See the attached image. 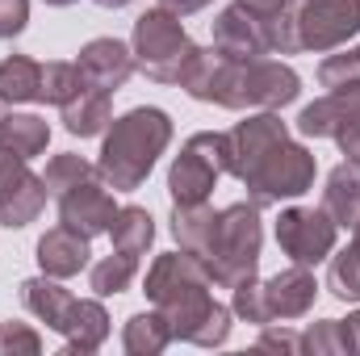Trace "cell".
<instances>
[{
	"label": "cell",
	"instance_id": "83f0119b",
	"mask_svg": "<svg viewBox=\"0 0 360 356\" xmlns=\"http://www.w3.org/2000/svg\"><path fill=\"white\" fill-rule=\"evenodd\" d=\"M134 276H139V256H126V252L105 256V260H101V265H92V272H89L96 298H109V293L130 289V281H134Z\"/></svg>",
	"mask_w": 360,
	"mask_h": 356
},
{
	"label": "cell",
	"instance_id": "ab89813d",
	"mask_svg": "<svg viewBox=\"0 0 360 356\" xmlns=\"http://www.w3.org/2000/svg\"><path fill=\"white\" fill-rule=\"evenodd\" d=\"M243 4H248V8H260V13H264V8H293L297 0H243Z\"/></svg>",
	"mask_w": 360,
	"mask_h": 356
},
{
	"label": "cell",
	"instance_id": "8fae6325",
	"mask_svg": "<svg viewBox=\"0 0 360 356\" xmlns=\"http://www.w3.org/2000/svg\"><path fill=\"white\" fill-rule=\"evenodd\" d=\"M214 46L231 59H264L269 51V34H264V17L256 8H248L243 0L226 4L214 21Z\"/></svg>",
	"mask_w": 360,
	"mask_h": 356
},
{
	"label": "cell",
	"instance_id": "74e56055",
	"mask_svg": "<svg viewBox=\"0 0 360 356\" xmlns=\"http://www.w3.org/2000/svg\"><path fill=\"white\" fill-rule=\"evenodd\" d=\"M210 0H160V8H168V13H176V17H188V13H201Z\"/></svg>",
	"mask_w": 360,
	"mask_h": 356
},
{
	"label": "cell",
	"instance_id": "ffe728a7",
	"mask_svg": "<svg viewBox=\"0 0 360 356\" xmlns=\"http://www.w3.org/2000/svg\"><path fill=\"white\" fill-rule=\"evenodd\" d=\"M63 340H68V352H96L109 340V314L96 298H76L68 327H63Z\"/></svg>",
	"mask_w": 360,
	"mask_h": 356
},
{
	"label": "cell",
	"instance_id": "4fadbf2b",
	"mask_svg": "<svg viewBox=\"0 0 360 356\" xmlns=\"http://www.w3.org/2000/svg\"><path fill=\"white\" fill-rule=\"evenodd\" d=\"M352 117H360V80L344 84V89H331L323 101L306 105L297 113V130L306 139H335Z\"/></svg>",
	"mask_w": 360,
	"mask_h": 356
},
{
	"label": "cell",
	"instance_id": "f1b7e54d",
	"mask_svg": "<svg viewBox=\"0 0 360 356\" xmlns=\"http://www.w3.org/2000/svg\"><path fill=\"white\" fill-rule=\"evenodd\" d=\"M327 289H331V298H335V302H360V252H356V248L331 252Z\"/></svg>",
	"mask_w": 360,
	"mask_h": 356
},
{
	"label": "cell",
	"instance_id": "8d00e7d4",
	"mask_svg": "<svg viewBox=\"0 0 360 356\" xmlns=\"http://www.w3.org/2000/svg\"><path fill=\"white\" fill-rule=\"evenodd\" d=\"M335 143H340V151H344L352 164H360V117H352V122L335 134Z\"/></svg>",
	"mask_w": 360,
	"mask_h": 356
},
{
	"label": "cell",
	"instance_id": "7402d4cb",
	"mask_svg": "<svg viewBox=\"0 0 360 356\" xmlns=\"http://www.w3.org/2000/svg\"><path fill=\"white\" fill-rule=\"evenodd\" d=\"M214 231H218V210L214 205H205V201H197V205H172V239L184 252L205 256Z\"/></svg>",
	"mask_w": 360,
	"mask_h": 356
},
{
	"label": "cell",
	"instance_id": "d6986e66",
	"mask_svg": "<svg viewBox=\"0 0 360 356\" xmlns=\"http://www.w3.org/2000/svg\"><path fill=\"white\" fill-rule=\"evenodd\" d=\"M323 210L335 218V227L352 231L360 222V164L344 160L340 168L327 172V189H323Z\"/></svg>",
	"mask_w": 360,
	"mask_h": 356
},
{
	"label": "cell",
	"instance_id": "7c38bea8",
	"mask_svg": "<svg viewBox=\"0 0 360 356\" xmlns=\"http://www.w3.org/2000/svg\"><path fill=\"white\" fill-rule=\"evenodd\" d=\"M80 76L89 89H101V92H117L130 76H134V51L117 38H92L89 46L80 51L76 59Z\"/></svg>",
	"mask_w": 360,
	"mask_h": 356
},
{
	"label": "cell",
	"instance_id": "ba28073f",
	"mask_svg": "<svg viewBox=\"0 0 360 356\" xmlns=\"http://www.w3.org/2000/svg\"><path fill=\"white\" fill-rule=\"evenodd\" d=\"M293 25L302 51L327 55L360 34V0H297Z\"/></svg>",
	"mask_w": 360,
	"mask_h": 356
},
{
	"label": "cell",
	"instance_id": "1f68e13d",
	"mask_svg": "<svg viewBox=\"0 0 360 356\" xmlns=\"http://www.w3.org/2000/svg\"><path fill=\"white\" fill-rule=\"evenodd\" d=\"M231 314H239L243 323H256V327H264L272 323V310H269V293H264V281H243V285H235L231 289Z\"/></svg>",
	"mask_w": 360,
	"mask_h": 356
},
{
	"label": "cell",
	"instance_id": "ac0fdd59",
	"mask_svg": "<svg viewBox=\"0 0 360 356\" xmlns=\"http://www.w3.org/2000/svg\"><path fill=\"white\" fill-rule=\"evenodd\" d=\"M21 302H25V310L30 314H38L51 331H59L63 336V327H68V314H72V306H76V298L59 285V276H30V281H21Z\"/></svg>",
	"mask_w": 360,
	"mask_h": 356
},
{
	"label": "cell",
	"instance_id": "9a60e30c",
	"mask_svg": "<svg viewBox=\"0 0 360 356\" xmlns=\"http://www.w3.org/2000/svg\"><path fill=\"white\" fill-rule=\"evenodd\" d=\"M264 293H269L272 319H302V314H310V306L319 298V281L306 265H293V268H281L276 276H269Z\"/></svg>",
	"mask_w": 360,
	"mask_h": 356
},
{
	"label": "cell",
	"instance_id": "3957f363",
	"mask_svg": "<svg viewBox=\"0 0 360 356\" xmlns=\"http://www.w3.org/2000/svg\"><path fill=\"white\" fill-rule=\"evenodd\" d=\"M168 143H172V117L155 105H139L109 122L105 147L96 160V177L113 193H134L151 177V168L168 151Z\"/></svg>",
	"mask_w": 360,
	"mask_h": 356
},
{
	"label": "cell",
	"instance_id": "484cf974",
	"mask_svg": "<svg viewBox=\"0 0 360 356\" xmlns=\"http://www.w3.org/2000/svg\"><path fill=\"white\" fill-rule=\"evenodd\" d=\"M109 239H113V252H126V256H143L155 239V222L143 205H122L113 227H109Z\"/></svg>",
	"mask_w": 360,
	"mask_h": 356
},
{
	"label": "cell",
	"instance_id": "f6af8a7d",
	"mask_svg": "<svg viewBox=\"0 0 360 356\" xmlns=\"http://www.w3.org/2000/svg\"><path fill=\"white\" fill-rule=\"evenodd\" d=\"M0 117H4V101H0Z\"/></svg>",
	"mask_w": 360,
	"mask_h": 356
},
{
	"label": "cell",
	"instance_id": "7a4b0ae2",
	"mask_svg": "<svg viewBox=\"0 0 360 356\" xmlns=\"http://www.w3.org/2000/svg\"><path fill=\"white\" fill-rule=\"evenodd\" d=\"M176 84L193 101L222 109H281L297 101L302 76L281 59H231L218 46H193Z\"/></svg>",
	"mask_w": 360,
	"mask_h": 356
},
{
	"label": "cell",
	"instance_id": "6da1fadb",
	"mask_svg": "<svg viewBox=\"0 0 360 356\" xmlns=\"http://www.w3.org/2000/svg\"><path fill=\"white\" fill-rule=\"evenodd\" d=\"M231 177L243 180L252 205H281L314 189L319 160L289 139V126L264 109L231 130Z\"/></svg>",
	"mask_w": 360,
	"mask_h": 356
},
{
	"label": "cell",
	"instance_id": "60d3db41",
	"mask_svg": "<svg viewBox=\"0 0 360 356\" xmlns=\"http://www.w3.org/2000/svg\"><path fill=\"white\" fill-rule=\"evenodd\" d=\"M96 4H101V8H126L130 0H96Z\"/></svg>",
	"mask_w": 360,
	"mask_h": 356
},
{
	"label": "cell",
	"instance_id": "30bf717a",
	"mask_svg": "<svg viewBox=\"0 0 360 356\" xmlns=\"http://www.w3.org/2000/svg\"><path fill=\"white\" fill-rule=\"evenodd\" d=\"M113 218H117V205L109 197V184L96 180V177L80 180L76 189H68L59 197V222L72 227V231H80V235H89V239L109 235Z\"/></svg>",
	"mask_w": 360,
	"mask_h": 356
},
{
	"label": "cell",
	"instance_id": "cb8c5ba5",
	"mask_svg": "<svg viewBox=\"0 0 360 356\" xmlns=\"http://www.w3.org/2000/svg\"><path fill=\"white\" fill-rule=\"evenodd\" d=\"M38 89H42V63H34L30 55L0 59V101L4 105L38 101Z\"/></svg>",
	"mask_w": 360,
	"mask_h": 356
},
{
	"label": "cell",
	"instance_id": "f546056e",
	"mask_svg": "<svg viewBox=\"0 0 360 356\" xmlns=\"http://www.w3.org/2000/svg\"><path fill=\"white\" fill-rule=\"evenodd\" d=\"M96 177V168H92L84 155H72V151H63V155H55L51 164H46V172H42V184H46V193L59 201L68 189H76L80 180Z\"/></svg>",
	"mask_w": 360,
	"mask_h": 356
},
{
	"label": "cell",
	"instance_id": "603a6c76",
	"mask_svg": "<svg viewBox=\"0 0 360 356\" xmlns=\"http://www.w3.org/2000/svg\"><path fill=\"white\" fill-rule=\"evenodd\" d=\"M0 143H4L13 155L34 160V155L46 151V143H51V126H46L38 113H4V117H0Z\"/></svg>",
	"mask_w": 360,
	"mask_h": 356
},
{
	"label": "cell",
	"instance_id": "b9f144b4",
	"mask_svg": "<svg viewBox=\"0 0 360 356\" xmlns=\"http://www.w3.org/2000/svg\"><path fill=\"white\" fill-rule=\"evenodd\" d=\"M42 4H51V8H68V4H80V0H42Z\"/></svg>",
	"mask_w": 360,
	"mask_h": 356
},
{
	"label": "cell",
	"instance_id": "5bb4252c",
	"mask_svg": "<svg viewBox=\"0 0 360 356\" xmlns=\"http://www.w3.org/2000/svg\"><path fill=\"white\" fill-rule=\"evenodd\" d=\"M46 197H51V193H46L42 177H34V172L21 164L13 177L0 180V227H8V231L30 227V222L42 214Z\"/></svg>",
	"mask_w": 360,
	"mask_h": 356
},
{
	"label": "cell",
	"instance_id": "8992f818",
	"mask_svg": "<svg viewBox=\"0 0 360 356\" xmlns=\"http://www.w3.org/2000/svg\"><path fill=\"white\" fill-rule=\"evenodd\" d=\"M130 51H134V68L155 80V84H176L180 68L193 51L184 25H180L176 13L168 8H147L139 21H134V38H130Z\"/></svg>",
	"mask_w": 360,
	"mask_h": 356
},
{
	"label": "cell",
	"instance_id": "e0dca14e",
	"mask_svg": "<svg viewBox=\"0 0 360 356\" xmlns=\"http://www.w3.org/2000/svg\"><path fill=\"white\" fill-rule=\"evenodd\" d=\"M197 281H210V268L201 256H193V252H164V256H155V265L147 268V298L155 302V298H164V293H172L180 285H197ZM214 285V281H210Z\"/></svg>",
	"mask_w": 360,
	"mask_h": 356
},
{
	"label": "cell",
	"instance_id": "f35d334b",
	"mask_svg": "<svg viewBox=\"0 0 360 356\" xmlns=\"http://www.w3.org/2000/svg\"><path fill=\"white\" fill-rule=\"evenodd\" d=\"M21 164H30V160H21V155H13V151H8V147L0 143V180H4V177H13V172H17Z\"/></svg>",
	"mask_w": 360,
	"mask_h": 356
},
{
	"label": "cell",
	"instance_id": "ee69618b",
	"mask_svg": "<svg viewBox=\"0 0 360 356\" xmlns=\"http://www.w3.org/2000/svg\"><path fill=\"white\" fill-rule=\"evenodd\" d=\"M352 248H356V252H360V222H356V227H352Z\"/></svg>",
	"mask_w": 360,
	"mask_h": 356
},
{
	"label": "cell",
	"instance_id": "5b68a950",
	"mask_svg": "<svg viewBox=\"0 0 360 356\" xmlns=\"http://www.w3.org/2000/svg\"><path fill=\"white\" fill-rule=\"evenodd\" d=\"M151 306L164 314L172 340L197 344V348H218V344H226V336H231V306H222V302L210 298V281L180 285L172 293L155 298Z\"/></svg>",
	"mask_w": 360,
	"mask_h": 356
},
{
	"label": "cell",
	"instance_id": "d4e9b609",
	"mask_svg": "<svg viewBox=\"0 0 360 356\" xmlns=\"http://www.w3.org/2000/svg\"><path fill=\"white\" fill-rule=\"evenodd\" d=\"M172 344V331L164 323L160 310H143V314H130L126 319V331H122V348L130 356H160Z\"/></svg>",
	"mask_w": 360,
	"mask_h": 356
},
{
	"label": "cell",
	"instance_id": "9c48e42d",
	"mask_svg": "<svg viewBox=\"0 0 360 356\" xmlns=\"http://www.w3.org/2000/svg\"><path fill=\"white\" fill-rule=\"evenodd\" d=\"M276 243H281V252L293 260V265H319V260H327L331 252H335V239H340V227H335V218L319 205H289V210H281V218H276Z\"/></svg>",
	"mask_w": 360,
	"mask_h": 356
},
{
	"label": "cell",
	"instance_id": "2e32d148",
	"mask_svg": "<svg viewBox=\"0 0 360 356\" xmlns=\"http://www.w3.org/2000/svg\"><path fill=\"white\" fill-rule=\"evenodd\" d=\"M89 235H80V231H72V227H51L42 239H38V268L46 272V276H76V272H84L89 268Z\"/></svg>",
	"mask_w": 360,
	"mask_h": 356
},
{
	"label": "cell",
	"instance_id": "44dd1931",
	"mask_svg": "<svg viewBox=\"0 0 360 356\" xmlns=\"http://www.w3.org/2000/svg\"><path fill=\"white\" fill-rule=\"evenodd\" d=\"M109 122H113L109 92H101V89H89V84H84V89L63 105V126H68V134H76V139H92V134H101Z\"/></svg>",
	"mask_w": 360,
	"mask_h": 356
},
{
	"label": "cell",
	"instance_id": "d590c367",
	"mask_svg": "<svg viewBox=\"0 0 360 356\" xmlns=\"http://www.w3.org/2000/svg\"><path fill=\"white\" fill-rule=\"evenodd\" d=\"M256 348H260V352H302V336H293V331H285V327L264 323V331H260Z\"/></svg>",
	"mask_w": 360,
	"mask_h": 356
},
{
	"label": "cell",
	"instance_id": "4316f807",
	"mask_svg": "<svg viewBox=\"0 0 360 356\" xmlns=\"http://www.w3.org/2000/svg\"><path fill=\"white\" fill-rule=\"evenodd\" d=\"M302 352L310 356H348L360 352L356 344V331L348 319H323V323H310L302 331Z\"/></svg>",
	"mask_w": 360,
	"mask_h": 356
},
{
	"label": "cell",
	"instance_id": "52a82bcc",
	"mask_svg": "<svg viewBox=\"0 0 360 356\" xmlns=\"http://www.w3.org/2000/svg\"><path fill=\"white\" fill-rule=\"evenodd\" d=\"M222 172H231V134L222 130H201L193 134L180 155L168 168V193L172 205H197L214 193Z\"/></svg>",
	"mask_w": 360,
	"mask_h": 356
},
{
	"label": "cell",
	"instance_id": "e575fe53",
	"mask_svg": "<svg viewBox=\"0 0 360 356\" xmlns=\"http://www.w3.org/2000/svg\"><path fill=\"white\" fill-rule=\"evenodd\" d=\"M30 21V0H0V38H17Z\"/></svg>",
	"mask_w": 360,
	"mask_h": 356
},
{
	"label": "cell",
	"instance_id": "d6a6232c",
	"mask_svg": "<svg viewBox=\"0 0 360 356\" xmlns=\"http://www.w3.org/2000/svg\"><path fill=\"white\" fill-rule=\"evenodd\" d=\"M360 80V46H348L344 55H327L319 63V84L323 89H344Z\"/></svg>",
	"mask_w": 360,
	"mask_h": 356
},
{
	"label": "cell",
	"instance_id": "277c9868",
	"mask_svg": "<svg viewBox=\"0 0 360 356\" xmlns=\"http://www.w3.org/2000/svg\"><path fill=\"white\" fill-rule=\"evenodd\" d=\"M260 243H264V227H260V205L252 201H235L226 210H218V231L205 248V268L210 281L222 289H235L243 281L256 276L260 268Z\"/></svg>",
	"mask_w": 360,
	"mask_h": 356
},
{
	"label": "cell",
	"instance_id": "4dcf8cb0",
	"mask_svg": "<svg viewBox=\"0 0 360 356\" xmlns=\"http://www.w3.org/2000/svg\"><path fill=\"white\" fill-rule=\"evenodd\" d=\"M84 89V76H80V68L76 63H46L42 68V89H38V101H46V105H68L76 92Z\"/></svg>",
	"mask_w": 360,
	"mask_h": 356
},
{
	"label": "cell",
	"instance_id": "7bdbcfd3",
	"mask_svg": "<svg viewBox=\"0 0 360 356\" xmlns=\"http://www.w3.org/2000/svg\"><path fill=\"white\" fill-rule=\"evenodd\" d=\"M348 323H352V331H356V344H360V310H356V314H348Z\"/></svg>",
	"mask_w": 360,
	"mask_h": 356
},
{
	"label": "cell",
	"instance_id": "836d02e7",
	"mask_svg": "<svg viewBox=\"0 0 360 356\" xmlns=\"http://www.w3.org/2000/svg\"><path fill=\"white\" fill-rule=\"evenodd\" d=\"M42 336L25 323H0V356H38Z\"/></svg>",
	"mask_w": 360,
	"mask_h": 356
}]
</instances>
